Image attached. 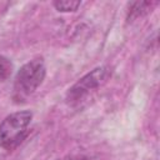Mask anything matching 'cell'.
Segmentation results:
<instances>
[{
	"label": "cell",
	"instance_id": "cell-1",
	"mask_svg": "<svg viewBox=\"0 0 160 160\" xmlns=\"http://www.w3.org/2000/svg\"><path fill=\"white\" fill-rule=\"evenodd\" d=\"M46 75V68L41 58L32 59L24 64L15 75L12 98L20 102L29 98L42 84Z\"/></svg>",
	"mask_w": 160,
	"mask_h": 160
},
{
	"label": "cell",
	"instance_id": "cell-2",
	"mask_svg": "<svg viewBox=\"0 0 160 160\" xmlns=\"http://www.w3.org/2000/svg\"><path fill=\"white\" fill-rule=\"evenodd\" d=\"M32 114L29 110L8 115L0 124V146L8 151L16 149L29 135Z\"/></svg>",
	"mask_w": 160,
	"mask_h": 160
},
{
	"label": "cell",
	"instance_id": "cell-7",
	"mask_svg": "<svg viewBox=\"0 0 160 160\" xmlns=\"http://www.w3.org/2000/svg\"><path fill=\"white\" fill-rule=\"evenodd\" d=\"M62 160H90V159L86 156H82V155H75V156H68Z\"/></svg>",
	"mask_w": 160,
	"mask_h": 160
},
{
	"label": "cell",
	"instance_id": "cell-4",
	"mask_svg": "<svg viewBox=\"0 0 160 160\" xmlns=\"http://www.w3.org/2000/svg\"><path fill=\"white\" fill-rule=\"evenodd\" d=\"M159 2L158 1H134L129 5L128 10V21H132L138 18H141L146 14H149Z\"/></svg>",
	"mask_w": 160,
	"mask_h": 160
},
{
	"label": "cell",
	"instance_id": "cell-5",
	"mask_svg": "<svg viewBox=\"0 0 160 160\" xmlns=\"http://www.w3.org/2000/svg\"><path fill=\"white\" fill-rule=\"evenodd\" d=\"M80 4H81V1H74V0H58V1L52 2L54 8L58 11H61V12L75 11L80 6Z\"/></svg>",
	"mask_w": 160,
	"mask_h": 160
},
{
	"label": "cell",
	"instance_id": "cell-3",
	"mask_svg": "<svg viewBox=\"0 0 160 160\" xmlns=\"http://www.w3.org/2000/svg\"><path fill=\"white\" fill-rule=\"evenodd\" d=\"M112 70L108 65H102L99 68H95L86 75H84L81 79H79L66 92L65 100L69 105H76L82 99H85L90 92L95 91L100 86H102L109 78L111 76Z\"/></svg>",
	"mask_w": 160,
	"mask_h": 160
},
{
	"label": "cell",
	"instance_id": "cell-6",
	"mask_svg": "<svg viewBox=\"0 0 160 160\" xmlns=\"http://www.w3.org/2000/svg\"><path fill=\"white\" fill-rule=\"evenodd\" d=\"M11 74H12V62L8 58L0 55V81H5L6 79L10 78Z\"/></svg>",
	"mask_w": 160,
	"mask_h": 160
}]
</instances>
